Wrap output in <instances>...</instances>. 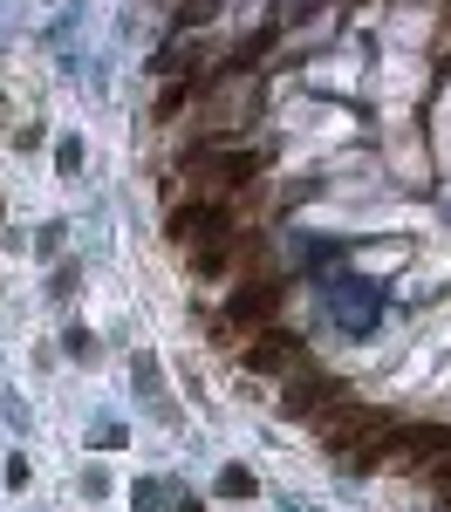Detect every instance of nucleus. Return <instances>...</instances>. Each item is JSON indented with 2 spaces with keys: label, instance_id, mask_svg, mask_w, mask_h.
Listing matches in <instances>:
<instances>
[{
  "label": "nucleus",
  "instance_id": "obj_1",
  "mask_svg": "<svg viewBox=\"0 0 451 512\" xmlns=\"http://www.w3.org/2000/svg\"><path fill=\"white\" fill-rule=\"evenodd\" d=\"M335 403H342V383H335V376H322V369L294 376V383H287V396H281L287 417H308V424H315L322 410H335Z\"/></svg>",
  "mask_w": 451,
  "mask_h": 512
},
{
  "label": "nucleus",
  "instance_id": "obj_2",
  "mask_svg": "<svg viewBox=\"0 0 451 512\" xmlns=\"http://www.w3.org/2000/svg\"><path fill=\"white\" fill-rule=\"evenodd\" d=\"M260 178V151H205L199 185H253Z\"/></svg>",
  "mask_w": 451,
  "mask_h": 512
},
{
  "label": "nucleus",
  "instance_id": "obj_3",
  "mask_svg": "<svg viewBox=\"0 0 451 512\" xmlns=\"http://www.w3.org/2000/svg\"><path fill=\"white\" fill-rule=\"evenodd\" d=\"M294 362H301V342L281 335V328L253 335V349H246V369H253V376H281V369H294Z\"/></svg>",
  "mask_w": 451,
  "mask_h": 512
},
{
  "label": "nucleus",
  "instance_id": "obj_4",
  "mask_svg": "<svg viewBox=\"0 0 451 512\" xmlns=\"http://www.w3.org/2000/svg\"><path fill=\"white\" fill-rule=\"evenodd\" d=\"M226 233V212H219V205H178V212H171V239H178V246H199V239H219Z\"/></svg>",
  "mask_w": 451,
  "mask_h": 512
},
{
  "label": "nucleus",
  "instance_id": "obj_5",
  "mask_svg": "<svg viewBox=\"0 0 451 512\" xmlns=\"http://www.w3.org/2000/svg\"><path fill=\"white\" fill-rule=\"evenodd\" d=\"M274 308H281V287H274V280H240V294L226 301V315L240 321V328H253V321H274Z\"/></svg>",
  "mask_w": 451,
  "mask_h": 512
},
{
  "label": "nucleus",
  "instance_id": "obj_6",
  "mask_svg": "<svg viewBox=\"0 0 451 512\" xmlns=\"http://www.w3.org/2000/svg\"><path fill=\"white\" fill-rule=\"evenodd\" d=\"M219 492H226V499H246V492H253V472H246V465H226V472H219Z\"/></svg>",
  "mask_w": 451,
  "mask_h": 512
},
{
  "label": "nucleus",
  "instance_id": "obj_7",
  "mask_svg": "<svg viewBox=\"0 0 451 512\" xmlns=\"http://www.w3.org/2000/svg\"><path fill=\"white\" fill-rule=\"evenodd\" d=\"M445 506H451V492H445Z\"/></svg>",
  "mask_w": 451,
  "mask_h": 512
}]
</instances>
